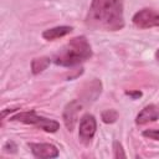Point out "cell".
<instances>
[{"label":"cell","instance_id":"cell-14","mask_svg":"<svg viewBox=\"0 0 159 159\" xmlns=\"http://www.w3.org/2000/svg\"><path fill=\"white\" fill-rule=\"evenodd\" d=\"M127 94H130V96H133V98H135V97H140V96H142V92H135V93H133V92H127Z\"/></svg>","mask_w":159,"mask_h":159},{"label":"cell","instance_id":"cell-13","mask_svg":"<svg viewBox=\"0 0 159 159\" xmlns=\"http://www.w3.org/2000/svg\"><path fill=\"white\" fill-rule=\"evenodd\" d=\"M143 135L149 138V139L159 140V129H147L143 132Z\"/></svg>","mask_w":159,"mask_h":159},{"label":"cell","instance_id":"cell-1","mask_svg":"<svg viewBox=\"0 0 159 159\" xmlns=\"http://www.w3.org/2000/svg\"><path fill=\"white\" fill-rule=\"evenodd\" d=\"M86 22L96 30H122L124 27L122 0H92Z\"/></svg>","mask_w":159,"mask_h":159},{"label":"cell","instance_id":"cell-3","mask_svg":"<svg viewBox=\"0 0 159 159\" xmlns=\"http://www.w3.org/2000/svg\"><path fill=\"white\" fill-rule=\"evenodd\" d=\"M10 120L21 122L24 124H31V125H35L37 128H41V129H43L45 132H48V133H55L60 128V123L57 120L48 119V118H45L42 116H37L34 111L17 113V114L12 116L10 118Z\"/></svg>","mask_w":159,"mask_h":159},{"label":"cell","instance_id":"cell-11","mask_svg":"<svg viewBox=\"0 0 159 159\" xmlns=\"http://www.w3.org/2000/svg\"><path fill=\"white\" fill-rule=\"evenodd\" d=\"M118 118V113L114 109H106L102 112V120L104 123H114Z\"/></svg>","mask_w":159,"mask_h":159},{"label":"cell","instance_id":"cell-5","mask_svg":"<svg viewBox=\"0 0 159 159\" xmlns=\"http://www.w3.org/2000/svg\"><path fill=\"white\" fill-rule=\"evenodd\" d=\"M96 129H97V122H96L94 116L89 113L84 114L80 120V129H78V138L81 143L86 145L89 144L94 137Z\"/></svg>","mask_w":159,"mask_h":159},{"label":"cell","instance_id":"cell-15","mask_svg":"<svg viewBox=\"0 0 159 159\" xmlns=\"http://www.w3.org/2000/svg\"><path fill=\"white\" fill-rule=\"evenodd\" d=\"M155 58H157V61L159 62V48H158L157 52H155Z\"/></svg>","mask_w":159,"mask_h":159},{"label":"cell","instance_id":"cell-6","mask_svg":"<svg viewBox=\"0 0 159 159\" xmlns=\"http://www.w3.org/2000/svg\"><path fill=\"white\" fill-rule=\"evenodd\" d=\"M83 108V99H73L70 103L66 104L65 109H63V122L66 128L71 132L73 130L77 119H78V113L82 111Z\"/></svg>","mask_w":159,"mask_h":159},{"label":"cell","instance_id":"cell-10","mask_svg":"<svg viewBox=\"0 0 159 159\" xmlns=\"http://www.w3.org/2000/svg\"><path fill=\"white\" fill-rule=\"evenodd\" d=\"M51 60L48 57H37V58H34L32 62H31V70H32V73L34 75H37L40 72H42L43 70L47 68V66L50 65Z\"/></svg>","mask_w":159,"mask_h":159},{"label":"cell","instance_id":"cell-9","mask_svg":"<svg viewBox=\"0 0 159 159\" xmlns=\"http://www.w3.org/2000/svg\"><path fill=\"white\" fill-rule=\"evenodd\" d=\"M72 26H57V27H52V29H47L42 32V37L45 40L52 41L60 37H63L66 35H68L72 31Z\"/></svg>","mask_w":159,"mask_h":159},{"label":"cell","instance_id":"cell-12","mask_svg":"<svg viewBox=\"0 0 159 159\" xmlns=\"http://www.w3.org/2000/svg\"><path fill=\"white\" fill-rule=\"evenodd\" d=\"M113 150H114V158H125V153L123 150V147L119 142L113 143Z\"/></svg>","mask_w":159,"mask_h":159},{"label":"cell","instance_id":"cell-8","mask_svg":"<svg viewBox=\"0 0 159 159\" xmlns=\"http://www.w3.org/2000/svg\"><path fill=\"white\" fill-rule=\"evenodd\" d=\"M159 119V108L154 104H149L145 106L137 116L135 118V123L142 125V124H147L149 122H154Z\"/></svg>","mask_w":159,"mask_h":159},{"label":"cell","instance_id":"cell-2","mask_svg":"<svg viewBox=\"0 0 159 159\" xmlns=\"http://www.w3.org/2000/svg\"><path fill=\"white\" fill-rule=\"evenodd\" d=\"M92 55V47L86 36H76L53 55L52 62L62 67H73L89 60Z\"/></svg>","mask_w":159,"mask_h":159},{"label":"cell","instance_id":"cell-7","mask_svg":"<svg viewBox=\"0 0 159 159\" xmlns=\"http://www.w3.org/2000/svg\"><path fill=\"white\" fill-rule=\"evenodd\" d=\"M29 148L31 149V153L36 158L41 159H52L58 157V149L50 143H29Z\"/></svg>","mask_w":159,"mask_h":159},{"label":"cell","instance_id":"cell-4","mask_svg":"<svg viewBox=\"0 0 159 159\" xmlns=\"http://www.w3.org/2000/svg\"><path fill=\"white\" fill-rule=\"evenodd\" d=\"M132 21L138 29L159 27V12L153 9H142L134 14Z\"/></svg>","mask_w":159,"mask_h":159}]
</instances>
